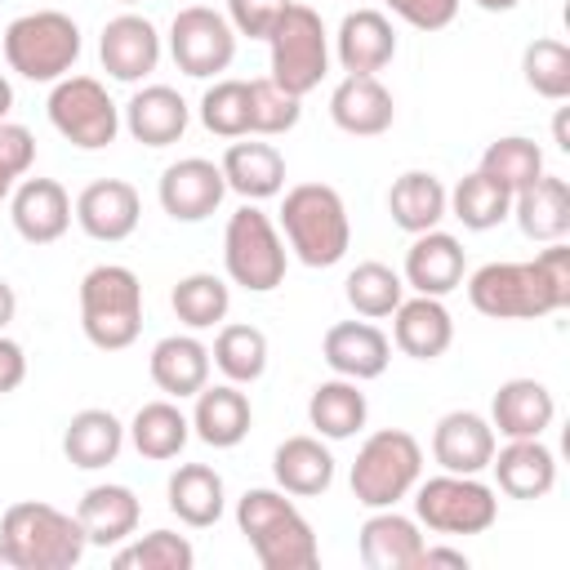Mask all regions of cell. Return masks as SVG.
Here are the masks:
<instances>
[{
	"mask_svg": "<svg viewBox=\"0 0 570 570\" xmlns=\"http://www.w3.org/2000/svg\"><path fill=\"white\" fill-rule=\"evenodd\" d=\"M165 503L169 512L191 525V530H209L218 525L223 508H227V485L223 476L209 468V463H178L169 472V485H165Z\"/></svg>",
	"mask_w": 570,
	"mask_h": 570,
	"instance_id": "d6a6232c",
	"label": "cell"
},
{
	"mask_svg": "<svg viewBox=\"0 0 570 570\" xmlns=\"http://www.w3.org/2000/svg\"><path fill=\"white\" fill-rule=\"evenodd\" d=\"M0 45H4L9 71H18L31 85H53L71 76L80 58V27L62 9H31L4 27Z\"/></svg>",
	"mask_w": 570,
	"mask_h": 570,
	"instance_id": "8992f818",
	"label": "cell"
},
{
	"mask_svg": "<svg viewBox=\"0 0 570 570\" xmlns=\"http://www.w3.org/2000/svg\"><path fill=\"white\" fill-rule=\"evenodd\" d=\"M120 450H125V423L102 405L76 410L62 428V454L80 472H98V468L116 463Z\"/></svg>",
	"mask_w": 570,
	"mask_h": 570,
	"instance_id": "1f68e13d",
	"label": "cell"
},
{
	"mask_svg": "<svg viewBox=\"0 0 570 570\" xmlns=\"http://www.w3.org/2000/svg\"><path fill=\"white\" fill-rule=\"evenodd\" d=\"M223 267H227V281L240 285V289H249V294H272L285 281V267H289L285 236L249 200L227 218V232H223Z\"/></svg>",
	"mask_w": 570,
	"mask_h": 570,
	"instance_id": "ba28073f",
	"label": "cell"
},
{
	"mask_svg": "<svg viewBox=\"0 0 570 570\" xmlns=\"http://www.w3.org/2000/svg\"><path fill=\"white\" fill-rule=\"evenodd\" d=\"M249 428H254V405L240 392V383H205L196 392L191 436H200L214 450H232L249 436Z\"/></svg>",
	"mask_w": 570,
	"mask_h": 570,
	"instance_id": "484cf974",
	"label": "cell"
},
{
	"mask_svg": "<svg viewBox=\"0 0 570 570\" xmlns=\"http://www.w3.org/2000/svg\"><path fill=\"white\" fill-rule=\"evenodd\" d=\"M490 468H494L499 490H503L508 499H521V503L543 499V494H552V485H557V454H552L539 436H512L503 450L494 445Z\"/></svg>",
	"mask_w": 570,
	"mask_h": 570,
	"instance_id": "d4e9b609",
	"label": "cell"
},
{
	"mask_svg": "<svg viewBox=\"0 0 570 570\" xmlns=\"http://www.w3.org/2000/svg\"><path fill=\"white\" fill-rule=\"evenodd\" d=\"M169 58L191 80H209V76L227 71L236 58V31H232L227 13L205 9V4L178 9L169 22Z\"/></svg>",
	"mask_w": 570,
	"mask_h": 570,
	"instance_id": "7c38bea8",
	"label": "cell"
},
{
	"mask_svg": "<svg viewBox=\"0 0 570 570\" xmlns=\"http://www.w3.org/2000/svg\"><path fill=\"white\" fill-rule=\"evenodd\" d=\"M294 0H227V22L236 36H249V40H267V31L281 22V13L289 9Z\"/></svg>",
	"mask_w": 570,
	"mask_h": 570,
	"instance_id": "7dc6e473",
	"label": "cell"
},
{
	"mask_svg": "<svg viewBox=\"0 0 570 570\" xmlns=\"http://www.w3.org/2000/svg\"><path fill=\"white\" fill-rule=\"evenodd\" d=\"M419 566H454V570H468V552L463 548H432V543H423Z\"/></svg>",
	"mask_w": 570,
	"mask_h": 570,
	"instance_id": "816d5d0a",
	"label": "cell"
},
{
	"mask_svg": "<svg viewBox=\"0 0 570 570\" xmlns=\"http://www.w3.org/2000/svg\"><path fill=\"white\" fill-rule=\"evenodd\" d=\"M281 232H285V245L294 249V258L307 267H334V263H343V254L352 245L347 205L330 183L289 187L285 205H281Z\"/></svg>",
	"mask_w": 570,
	"mask_h": 570,
	"instance_id": "5b68a950",
	"label": "cell"
},
{
	"mask_svg": "<svg viewBox=\"0 0 570 570\" xmlns=\"http://www.w3.org/2000/svg\"><path fill=\"white\" fill-rule=\"evenodd\" d=\"M89 539L76 512L40 499H22L0 517V570H71L80 566Z\"/></svg>",
	"mask_w": 570,
	"mask_h": 570,
	"instance_id": "3957f363",
	"label": "cell"
},
{
	"mask_svg": "<svg viewBox=\"0 0 570 570\" xmlns=\"http://www.w3.org/2000/svg\"><path fill=\"white\" fill-rule=\"evenodd\" d=\"M272 476L294 499H316L334 485V454L321 436H285L272 454Z\"/></svg>",
	"mask_w": 570,
	"mask_h": 570,
	"instance_id": "836d02e7",
	"label": "cell"
},
{
	"mask_svg": "<svg viewBox=\"0 0 570 570\" xmlns=\"http://www.w3.org/2000/svg\"><path fill=\"white\" fill-rule=\"evenodd\" d=\"M98 58L102 71L120 85H138L160 67V31L151 18L142 13H116L111 22H102L98 36Z\"/></svg>",
	"mask_w": 570,
	"mask_h": 570,
	"instance_id": "4fadbf2b",
	"label": "cell"
},
{
	"mask_svg": "<svg viewBox=\"0 0 570 570\" xmlns=\"http://www.w3.org/2000/svg\"><path fill=\"white\" fill-rule=\"evenodd\" d=\"M557 419V401L548 392V383L539 379H508L499 383L494 401H490V428L494 436H543Z\"/></svg>",
	"mask_w": 570,
	"mask_h": 570,
	"instance_id": "83f0119b",
	"label": "cell"
},
{
	"mask_svg": "<svg viewBox=\"0 0 570 570\" xmlns=\"http://www.w3.org/2000/svg\"><path fill=\"white\" fill-rule=\"evenodd\" d=\"M508 218H517L525 240H539V245L566 240V232H570V187H566V178L539 174L530 187H521L512 196Z\"/></svg>",
	"mask_w": 570,
	"mask_h": 570,
	"instance_id": "4dcf8cb0",
	"label": "cell"
},
{
	"mask_svg": "<svg viewBox=\"0 0 570 570\" xmlns=\"http://www.w3.org/2000/svg\"><path fill=\"white\" fill-rule=\"evenodd\" d=\"M200 125L218 138H249V80H214L200 94Z\"/></svg>",
	"mask_w": 570,
	"mask_h": 570,
	"instance_id": "f6af8a7d",
	"label": "cell"
},
{
	"mask_svg": "<svg viewBox=\"0 0 570 570\" xmlns=\"http://www.w3.org/2000/svg\"><path fill=\"white\" fill-rule=\"evenodd\" d=\"M209 347L196 334H165L147 356V374L169 401L196 396L209 383Z\"/></svg>",
	"mask_w": 570,
	"mask_h": 570,
	"instance_id": "f1b7e54d",
	"label": "cell"
},
{
	"mask_svg": "<svg viewBox=\"0 0 570 570\" xmlns=\"http://www.w3.org/2000/svg\"><path fill=\"white\" fill-rule=\"evenodd\" d=\"M459 4L463 0H387V9L414 31H445L459 18Z\"/></svg>",
	"mask_w": 570,
	"mask_h": 570,
	"instance_id": "c3c4849f",
	"label": "cell"
},
{
	"mask_svg": "<svg viewBox=\"0 0 570 570\" xmlns=\"http://www.w3.org/2000/svg\"><path fill=\"white\" fill-rule=\"evenodd\" d=\"M387 214L401 232L419 236V232H432L441 227V218L450 214V191L436 174L428 169H405L401 178H392L387 187Z\"/></svg>",
	"mask_w": 570,
	"mask_h": 570,
	"instance_id": "e575fe53",
	"label": "cell"
},
{
	"mask_svg": "<svg viewBox=\"0 0 570 570\" xmlns=\"http://www.w3.org/2000/svg\"><path fill=\"white\" fill-rule=\"evenodd\" d=\"M414 521L432 534H485L499 521V494L481 476L441 472L419 481L414 490Z\"/></svg>",
	"mask_w": 570,
	"mask_h": 570,
	"instance_id": "30bf717a",
	"label": "cell"
},
{
	"mask_svg": "<svg viewBox=\"0 0 570 570\" xmlns=\"http://www.w3.org/2000/svg\"><path fill=\"white\" fill-rule=\"evenodd\" d=\"M521 76L539 98L566 102L570 98V49L561 40H552V36L530 40L525 53H521Z\"/></svg>",
	"mask_w": 570,
	"mask_h": 570,
	"instance_id": "ee69618b",
	"label": "cell"
},
{
	"mask_svg": "<svg viewBox=\"0 0 570 570\" xmlns=\"http://www.w3.org/2000/svg\"><path fill=\"white\" fill-rule=\"evenodd\" d=\"M334 58L347 76H379L396 58V31L383 9H352L338 22Z\"/></svg>",
	"mask_w": 570,
	"mask_h": 570,
	"instance_id": "44dd1931",
	"label": "cell"
},
{
	"mask_svg": "<svg viewBox=\"0 0 570 570\" xmlns=\"http://www.w3.org/2000/svg\"><path fill=\"white\" fill-rule=\"evenodd\" d=\"M116 570H191L196 566V548L187 534L174 530H147L138 539H125L111 552Z\"/></svg>",
	"mask_w": 570,
	"mask_h": 570,
	"instance_id": "60d3db41",
	"label": "cell"
},
{
	"mask_svg": "<svg viewBox=\"0 0 570 570\" xmlns=\"http://www.w3.org/2000/svg\"><path fill=\"white\" fill-rule=\"evenodd\" d=\"M423 476V445L405 428H379L365 436L352 463V499L361 508H396Z\"/></svg>",
	"mask_w": 570,
	"mask_h": 570,
	"instance_id": "52a82bcc",
	"label": "cell"
},
{
	"mask_svg": "<svg viewBox=\"0 0 570 570\" xmlns=\"http://www.w3.org/2000/svg\"><path fill=\"white\" fill-rule=\"evenodd\" d=\"M392 343L410 361H436V356H445L450 343H454V321H450L445 303L432 298V294L401 298L396 312H392Z\"/></svg>",
	"mask_w": 570,
	"mask_h": 570,
	"instance_id": "cb8c5ba5",
	"label": "cell"
},
{
	"mask_svg": "<svg viewBox=\"0 0 570 570\" xmlns=\"http://www.w3.org/2000/svg\"><path fill=\"white\" fill-rule=\"evenodd\" d=\"M22 379H27V352H22V343H13V338L0 330V396L18 392Z\"/></svg>",
	"mask_w": 570,
	"mask_h": 570,
	"instance_id": "f907efd6",
	"label": "cell"
},
{
	"mask_svg": "<svg viewBox=\"0 0 570 570\" xmlns=\"http://www.w3.org/2000/svg\"><path fill=\"white\" fill-rule=\"evenodd\" d=\"M187 120H191V107L169 85H142L125 102V129L142 147H169V142H178L187 134Z\"/></svg>",
	"mask_w": 570,
	"mask_h": 570,
	"instance_id": "4316f807",
	"label": "cell"
},
{
	"mask_svg": "<svg viewBox=\"0 0 570 570\" xmlns=\"http://www.w3.org/2000/svg\"><path fill=\"white\" fill-rule=\"evenodd\" d=\"M80 330L98 352H125L142 334V281L125 263H98L80 276Z\"/></svg>",
	"mask_w": 570,
	"mask_h": 570,
	"instance_id": "277c9868",
	"label": "cell"
},
{
	"mask_svg": "<svg viewBox=\"0 0 570 570\" xmlns=\"http://www.w3.org/2000/svg\"><path fill=\"white\" fill-rule=\"evenodd\" d=\"M76 223L89 240H102V245H116V240H129L138 232V218H142V196L134 183L125 178H98L89 183L80 196H76Z\"/></svg>",
	"mask_w": 570,
	"mask_h": 570,
	"instance_id": "9a60e30c",
	"label": "cell"
},
{
	"mask_svg": "<svg viewBox=\"0 0 570 570\" xmlns=\"http://www.w3.org/2000/svg\"><path fill=\"white\" fill-rule=\"evenodd\" d=\"M303 116V98L285 94L272 76L249 80V138H276L289 134Z\"/></svg>",
	"mask_w": 570,
	"mask_h": 570,
	"instance_id": "bcb514c9",
	"label": "cell"
},
{
	"mask_svg": "<svg viewBox=\"0 0 570 570\" xmlns=\"http://www.w3.org/2000/svg\"><path fill=\"white\" fill-rule=\"evenodd\" d=\"M463 272H468V254L459 245V236L432 227V232H419L405 249V267H401V281L414 289V294H432V298H445L463 285Z\"/></svg>",
	"mask_w": 570,
	"mask_h": 570,
	"instance_id": "ac0fdd59",
	"label": "cell"
},
{
	"mask_svg": "<svg viewBox=\"0 0 570 570\" xmlns=\"http://www.w3.org/2000/svg\"><path fill=\"white\" fill-rule=\"evenodd\" d=\"M236 530L254 548L263 570H316L321 566V543L312 521L294 508V494L281 485H254L236 499Z\"/></svg>",
	"mask_w": 570,
	"mask_h": 570,
	"instance_id": "7a4b0ae2",
	"label": "cell"
},
{
	"mask_svg": "<svg viewBox=\"0 0 570 570\" xmlns=\"http://www.w3.org/2000/svg\"><path fill=\"white\" fill-rule=\"evenodd\" d=\"M321 356L325 365L338 374V379H352V383H370L387 370L392 361V338L370 325V321H338L325 330L321 338Z\"/></svg>",
	"mask_w": 570,
	"mask_h": 570,
	"instance_id": "d6986e66",
	"label": "cell"
},
{
	"mask_svg": "<svg viewBox=\"0 0 570 570\" xmlns=\"http://www.w3.org/2000/svg\"><path fill=\"white\" fill-rule=\"evenodd\" d=\"M330 120L352 138H379L396 120L392 89L379 76H343L330 94Z\"/></svg>",
	"mask_w": 570,
	"mask_h": 570,
	"instance_id": "7402d4cb",
	"label": "cell"
},
{
	"mask_svg": "<svg viewBox=\"0 0 570 570\" xmlns=\"http://www.w3.org/2000/svg\"><path fill=\"white\" fill-rule=\"evenodd\" d=\"M0 165L13 178H27L36 165V134L18 120H0Z\"/></svg>",
	"mask_w": 570,
	"mask_h": 570,
	"instance_id": "681fc988",
	"label": "cell"
},
{
	"mask_svg": "<svg viewBox=\"0 0 570 570\" xmlns=\"http://www.w3.org/2000/svg\"><path fill=\"white\" fill-rule=\"evenodd\" d=\"M9 107H13V85L0 76V120H9Z\"/></svg>",
	"mask_w": 570,
	"mask_h": 570,
	"instance_id": "9f6ffc18",
	"label": "cell"
},
{
	"mask_svg": "<svg viewBox=\"0 0 570 570\" xmlns=\"http://www.w3.org/2000/svg\"><path fill=\"white\" fill-rule=\"evenodd\" d=\"M129 441H134V450L142 454V459H151V463H169V459H178L183 454V445L191 441V419L165 396V401H147V405H138V414L129 419Z\"/></svg>",
	"mask_w": 570,
	"mask_h": 570,
	"instance_id": "8d00e7d4",
	"label": "cell"
},
{
	"mask_svg": "<svg viewBox=\"0 0 570 570\" xmlns=\"http://www.w3.org/2000/svg\"><path fill=\"white\" fill-rule=\"evenodd\" d=\"M494 445H499V436H494L490 419L476 410H450L432 428V459L441 472L481 476L494 459Z\"/></svg>",
	"mask_w": 570,
	"mask_h": 570,
	"instance_id": "e0dca14e",
	"label": "cell"
},
{
	"mask_svg": "<svg viewBox=\"0 0 570 570\" xmlns=\"http://www.w3.org/2000/svg\"><path fill=\"white\" fill-rule=\"evenodd\" d=\"M566 111H570V107H561V111H557V120H552V138H557V147H561V151H570V134H566Z\"/></svg>",
	"mask_w": 570,
	"mask_h": 570,
	"instance_id": "db71d44e",
	"label": "cell"
},
{
	"mask_svg": "<svg viewBox=\"0 0 570 570\" xmlns=\"http://www.w3.org/2000/svg\"><path fill=\"white\" fill-rule=\"evenodd\" d=\"M209 361L223 370L227 383H258L263 370H267V334L258 325H223L218 338H214V352Z\"/></svg>",
	"mask_w": 570,
	"mask_h": 570,
	"instance_id": "ab89813d",
	"label": "cell"
},
{
	"mask_svg": "<svg viewBox=\"0 0 570 570\" xmlns=\"http://www.w3.org/2000/svg\"><path fill=\"white\" fill-rule=\"evenodd\" d=\"M365 414H370V401L361 392V383L352 379H325L312 387L307 396V423L316 428L321 441H347L365 428Z\"/></svg>",
	"mask_w": 570,
	"mask_h": 570,
	"instance_id": "d590c367",
	"label": "cell"
},
{
	"mask_svg": "<svg viewBox=\"0 0 570 570\" xmlns=\"http://www.w3.org/2000/svg\"><path fill=\"white\" fill-rule=\"evenodd\" d=\"M476 9H485V13H508V9H517L521 0H472Z\"/></svg>",
	"mask_w": 570,
	"mask_h": 570,
	"instance_id": "11a10c76",
	"label": "cell"
},
{
	"mask_svg": "<svg viewBox=\"0 0 570 570\" xmlns=\"http://www.w3.org/2000/svg\"><path fill=\"white\" fill-rule=\"evenodd\" d=\"M13 183H18V178H13V174H9L4 165H0V205H4L9 196H13Z\"/></svg>",
	"mask_w": 570,
	"mask_h": 570,
	"instance_id": "6f0895ef",
	"label": "cell"
},
{
	"mask_svg": "<svg viewBox=\"0 0 570 570\" xmlns=\"http://www.w3.org/2000/svg\"><path fill=\"white\" fill-rule=\"evenodd\" d=\"M160 209L174 218V223H205L223 196H227V183H223V169L205 156H183L174 165H165L160 174Z\"/></svg>",
	"mask_w": 570,
	"mask_h": 570,
	"instance_id": "5bb4252c",
	"label": "cell"
},
{
	"mask_svg": "<svg viewBox=\"0 0 570 570\" xmlns=\"http://www.w3.org/2000/svg\"><path fill=\"white\" fill-rule=\"evenodd\" d=\"M9 218L27 245H53L67 236L76 209H71V196L58 178H22V183H13Z\"/></svg>",
	"mask_w": 570,
	"mask_h": 570,
	"instance_id": "2e32d148",
	"label": "cell"
},
{
	"mask_svg": "<svg viewBox=\"0 0 570 570\" xmlns=\"http://www.w3.org/2000/svg\"><path fill=\"white\" fill-rule=\"evenodd\" d=\"M76 521L85 530V539L94 548H120L125 539L138 534V521H142V503L129 485H89L76 503Z\"/></svg>",
	"mask_w": 570,
	"mask_h": 570,
	"instance_id": "603a6c76",
	"label": "cell"
},
{
	"mask_svg": "<svg viewBox=\"0 0 570 570\" xmlns=\"http://www.w3.org/2000/svg\"><path fill=\"white\" fill-rule=\"evenodd\" d=\"M49 125L80 151H102L120 134V107L94 76H62L49 94Z\"/></svg>",
	"mask_w": 570,
	"mask_h": 570,
	"instance_id": "8fae6325",
	"label": "cell"
},
{
	"mask_svg": "<svg viewBox=\"0 0 570 570\" xmlns=\"http://www.w3.org/2000/svg\"><path fill=\"white\" fill-rule=\"evenodd\" d=\"M13 316H18V294H13V285L0 276V330H4Z\"/></svg>",
	"mask_w": 570,
	"mask_h": 570,
	"instance_id": "f5cc1de1",
	"label": "cell"
},
{
	"mask_svg": "<svg viewBox=\"0 0 570 570\" xmlns=\"http://www.w3.org/2000/svg\"><path fill=\"white\" fill-rule=\"evenodd\" d=\"M356 548L370 570H419L423 525L396 508H370V517L356 534Z\"/></svg>",
	"mask_w": 570,
	"mask_h": 570,
	"instance_id": "ffe728a7",
	"label": "cell"
},
{
	"mask_svg": "<svg viewBox=\"0 0 570 570\" xmlns=\"http://www.w3.org/2000/svg\"><path fill=\"white\" fill-rule=\"evenodd\" d=\"M450 214H454L468 232H490V227H499V223L512 214V191H508L503 183H494L490 174L472 169V174H463V178L454 183V191H450Z\"/></svg>",
	"mask_w": 570,
	"mask_h": 570,
	"instance_id": "74e56055",
	"label": "cell"
},
{
	"mask_svg": "<svg viewBox=\"0 0 570 570\" xmlns=\"http://www.w3.org/2000/svg\"><path fill=\"white\" fill-rule=\"evenodd\" d=\"M468 303L490 321H539L570 307V249L543 245L530 263H485L468 276Z\"/></svg>",
	"mask_w": 570,
	"mask_h": 570,
	"instance_id": "6da1fadb",
	"label": "cell"
},
{
	"mask_svg": "<svg viewBox=\"0 0 570 570\" xmlns=\"http://www.w3.org/2000/svg\"><path fill=\"white\" fill-rule=\"evenodd\" d=\"M218 169H223L227 191L245 196L249 205L272 200V196H281V187H285V156H281L272 142H263V138L232 142V147L223 151Z\"/></svg>",
	"mask_w": 570,
	"mask_h": 570,
	"instance_id": "f546056e",
	"label": "cell"
},
{
	"mask_svg": "<svg viewBox=\"0 0 570 570\" xmlns=\"http://www.w3.org/2000/svg\"><path fill=\"white\" fill-rule=\"evenodd\" d=\"M120 4H142V0H120Z\"/></svg>",
	"mask_w": 570,
	"mask_h": 570,
	"instance_id": "680465c9",
	"label": "cell"
},
{
	"mask_svg": "<svg viewBox=\"0 0 570 570\" xmlns=\"http://www.w3.org/2000/svg\"><path fill=\"white\" fill-rule=\"evenodd\" d=\"M267 49H272V80L294 98H307L330 76V31L312 4L294 0L281 13V22L267 31Z\"/></svg>",
	"mask_w": 570,
	"mask_h": 570,
	"instance_id": "9c48e42d",
	"label": "cell"
},
{
	"mask_svg": "<svg viewBox=\"0 0 570 570\" xmlns=\"http://www.w3.org/2000/svg\"><path fill=\"white\" fill-rule=\"evenodd\" d=\"M169 307H174V316H178L187 330H214V325H223L227 312H232V289H227V281L214 276V272H191V276H183V281L174 285Z\"/></svg>",
	"mask_w": 570,
	"mask_h": 570,
	"instance_id": "f35d334b",
	"label": "cell"
},
{
	"mask_svg": "<svg viewBox=\"0 0 570 570\" xmlns=\"http://www.w3.org/2000/svg\"><path fill=\"white\" fill-rule=\"evenodd\" d=\"M481 174H490L494 183H503L512 196L521 187H530L539 174H543V151L534 138H521V134H508V138H494L485 151H481Z\"/></svg>",
	"mask_w": 570,
	"mask_h": 570,
	"instance_id": "7bdbcfd3",
	"label": "cell"
},
{
	"mask_svg": "<svg viewBox=\"0 0 570 570\" xmlns=\"http://www.w3.org/2000/svg\"><path fill=\"white\" fill-rule=\"evenodd\" d=\"M343 294H347V303H352L356 316L379 321V316H392V312H396V303L405 298V281H401V272H392L387 263H374V258H370V263H356V267L347 272Z\"/></svg>",
	"mask_w": 570,
	"mask_h": 570,
	"instance_id": "b9f144b4",
	"label": "cell"
}]
</instances>
